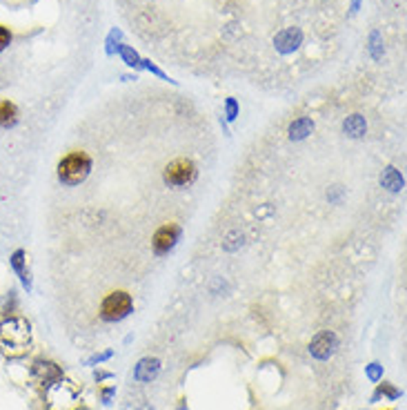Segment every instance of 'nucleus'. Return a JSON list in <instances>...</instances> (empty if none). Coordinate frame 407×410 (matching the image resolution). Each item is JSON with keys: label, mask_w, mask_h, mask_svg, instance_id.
Masks as SVG:
<instances>
[{"label": "nucleus", "mask_w": 407, "mask_h": 410, "mask_svg": "<svg viewBox=\"0 0 407 410\" xmlns=\"http://www.w3.org/2000/svg\"><path fill=\"white\" fill-rule=\"evenodd\" d=\"M156 58L198 76L291 87L338 52L345 0H113Z\"/></svg>", "instance_id": "nucleus-1"}, {"label": "nucleus", "mask_w": 407, "mask_h": 410, "mask_svg": "<svg viewBox=\"0 0 407 410\" xmlns=\"http://www.w3.org/2000/svg\"><path fill=\"white\" fill-rule=\"evenodd\" d=\"M32 348V326L22 317H9L0 324V350L16 359L27 355Z\"/></svg>", "instance_id": "nucleus-2"}, {"label": "nucleus", "mask_w": 407, "mask_h": 410, "mask_svg": "<svg viewBox=\"0 0 407 410\" xmlns=\"http://www.w3.org/2000/svg\"><path fill=\"white\" fill-rule=\"evenodd\" d=\"M92 170V158L85 152H71L58 163V179L65 185H78Z\"/></svg>", "instance_id": "nucleus-3"}, {"label": "nucleus", "mask_w": 407, "mask_h": 410, "mask_svg": "<svg viewBox=\"0 0 407 410\" xmlns=\"http://www.w3.org/2000/svg\"><path fill=\"white\" fill-rule=\"evenodd\" d=\"M78 402V388L71 381L56 379L52 386H47V404L52 410H71Z\"/></svg>", "instance_id": "nucleus-4"}, {"label": "nucleus", "mask_w": 407, "mask_h": 410, "mask_svg": "<svg viewBox=\"0 0 407 410\" xmlns=\"http://www.w3.org/2000/svg\"><path fill=\"white\" fill-rule=\"evenodd\" d=\"M134 310V301L127 292H111L105 296L103 306H100V319L105 321H120Z\"/></svg>", "instance_id": "nucleus-5"}, {"label": "nucleus", "mask_w": 407, "mask_h": 410, "mask_svg": "<svg viewBox=\"0 0 407 410\" xmlns=\"http://www.w3.org/2000/svg\"><path fill=\"white\" fill-rule=\"evenodd\" d=\"M165 181L174 188H185V185L196 181V168L192 160L187 158H176L167 165V172H165Z\"/></svg>", "instance_id": "nucleus-6"}, {"label": "nucleus", "mask_w": 407, "mask_h": 410, "mask_svg": "<svg viewBox=\"0 0 407 410\" xmlns=\"http://www.w3.org/2000/svg\"><path fill=\"white\" fill-rule=\"evenodd\" d=\"M34 377L43 386H52L56 379H60V368L52 362H36L34 364Z\"/></svg>", "instance_id": "nucleus-7"}, {"label": "nucleus", "mask_w": 407, "mask_h": 410, "mask_svg": "<svg viewBox=\"0 0 407 410\" xmlns=\"http://www.w3.org/2000/svg\"><path fill=\"white\" fill-rule=\"evenodd\" d=\"M334 346H336V337H334V334L332 332H321L319 337L312 341L310 353L316 359H327L329 355L334 353Z\"/></svg>", "instance_id": "nucleus-8"}, {"label": "nucleus", "mask_w": 407, "mask_h": 410, "mask_svg": "<svg viewBox=\"0 0 407 410\" xmlns=\"http://www.w3.org/2000/svg\"><path fill=\"white\" fill-rule=\"evenodd\" d=\"M178 239V228L174 226H165L156 232V237H154V250L158 254H165L170 250V247L174 245V241Z\"/></svg>", "instance_id": "nucleus-9"}, {"label": "nucleus", "mask_w": 407, "mask_h": 410, "mask_svg": "<svg viewBox=\"0 0 407 410\" xmlns=\"http://www.w3.org/2000/svg\"><path fill=\"white\" fill-rule=\"evenodd\" d=\"M158 370H160V366H158V359H143L141 364H138V368H136V372H134V377L138 379V381H151L156 375H158Z\"/></svg>", "instance_id": "nucleus-10"}, {"label": "nucleus", "mask_w": 407, "mask_h": 410, "mask_svg": "<svg viewBox=\"0 0 407 410\" xmlns=\"http://www.w3.org/2000/svg\"><path fill=\"white\" fill-rule=\"evenodd\" d=\"M18 121V109L11 101H0V128L7 130L11 125H16Z\"/></svg>", "instance_id": "nucleus-11"}, {"label": "nucleus", "mask_w": 407, "mask_h": 410, "mask_svg": "<svg viewBox=\"0 0 407 410\" xmlns=\"http://www.w3.org/2000/svg\"><path fill=\"white\" fill-rule=\"evenodd\" d=\"M345 132L352 134V136H361L365 132V121H363V116H359V114L350 116L345 121Z\"/></svg>", "instance_id": "nucleus-12"}, {"label": "nucleus", "mask_w": 407, "mask_h": 410, "mask_svg": "<svg viewBox=\"0 0 407 410\" xmlns=\"http://www.w3.org/2000/svg\"><path fill=\"white\" fill-rule=\"evenodd\" d=\"M11 266H14V270L20 275L22 283L29 288V277H27V272H25V252H22V250L14 252V257H11Z\"/></svg>", "instance_id": "nucleus-13"}, {"label": "nucleus", "mask_w": 407, "mask_h": 410, "mask_svg": "<svg viewBox=\"0 0 407 410\" xmlns=\"http://www.w3.org/2000/svg\"><path fill=\"white\" fill-rule=\"evenodd\" d=\"M9 43H11V34H9L7 27H3V25H0V52H3V49H7Z\"/></svg>", "instance_id": "nucleus-14"}, {"label": "nucleus", "mask_w": 407, "mask_h": 410, "mask_svg": "<svg viewBox=\"0 0 407 410\" xmlns=\"http://www.w3.org/2000/svg\"><path fill=\"white\" fill-rule=\"evenodd\" d=\"M370 377H372L374 381L380 377V368H378V364H372V368H370Z\"/></svg>", "instance_id": "nucleus-15"}]
</instances>
